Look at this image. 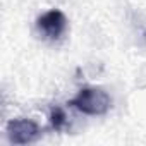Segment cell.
Masks as SVG:
<instances>
[{
	"label": "cell",
	"mask_w": 146,
	"mask_h": 146,
	"mask_svg": "<svg viewBox=\"0 0 146 146\" xmlns=\"http://www.w3.org/2000/svg\"><path fill=\"white\" fill-rule=\"evenodd\" d=\"M41 136L38 124L31 119H12L7 124V137L14 144H29Z\"/></svg>",
	"instance_id": "3"
},
{
	"label": "cell",
	"mask_w": 146,
	"mask_h": 146,
	"mask_svg": "<svg viewBox=\"0 0 146 146\" xmlns=\"http://www.w3.org/2000/svg\"><path fill=\"white\" fill-rule=\"evenodd\" d=\"M36 29H38V33L43 38H46L50 41H55V40H58L65 33V29H67V19H65V16H64L62 11L52 9V11L41 14L36 19Z\"/></svg>",
	"instance_id": "2"
},
{
	"label": "cell",
	"mask_w": 146,
	"mask_h": 146,
	"mask_svg": "<svg viewBox=\"0 0 146 146\" xmlns=\"http://www.w3.org/2000/svg\"><path fill=\"white\" fill-rule=\"evenodd\" d=\"M67 124V115L60 107H53L50 110V125L55 131H62Z\"/></svg>",
	"instance_id": "4"
},
{
	"label": "cell",
	"mask_w": 146,
	"mask_h": 146,
	"mask_svg": "<svg viewBox=\"0 0 146 146\" xmlns=\"http://www.w3.org/2000/svg\"><path fill=\"white\" fill-rule=\"evenodd\" d=\"M69 105L74 107L79 112H83V113H86V115H103L108 112L112 100L105 90L88 86V88H83L72 98L69 102Z\"/></svg>",
	"instance_id": "1"
}]
</instances>
